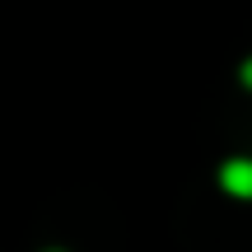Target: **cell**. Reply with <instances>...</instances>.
<instances>
[{"instance_id":"cell-1","label":"cell","mask_w":252,"mask_h":252,"mask_svg":"<svg viewBox=\"0 0 252 252\" xmlns=\"http://www.w3.org/2000/svg\"><path fill=\"white\" fill-rule=\"evenodd\" d=\"M220 182H224V191H234V196H252V159H234L220 168Z\"/></svg>"},{"instance_id":"cell-2","label":"cell","mask_w":252,"mask_h":252,"mask_svg":"<svg viewBox=\"0 0 252 252\" xmlns=\"http://www.w3.org/2000/svg\"><path fill=\"white\" fill-rule=\"evenodd\" d=\"M243 84H248V89H252V61L243 65Z\"/></svg>"}]
</instances>
